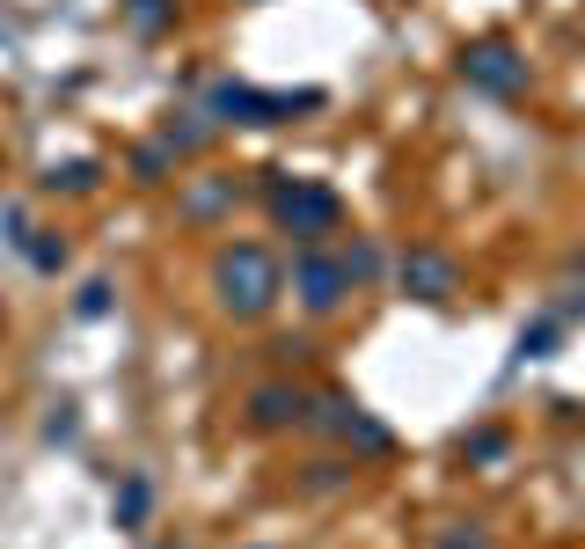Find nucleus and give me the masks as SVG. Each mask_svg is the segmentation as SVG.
<instances>
[{
    "instance_id": "f03ea898",
    "label": "nucleus",
    "mask_w": 585,
    "mask_h": 549,
    "mask_svg": "<svg viewBox=\"0 0 585 549\" xmlns=\"http://www.w3.org/2000/svg\"><path fill=\"white\" fill-rule=\"evenodd\" d=\"M285 220H293V228H330V220H337V198L330 191H293L285 198Z\"/></svg>"
},
{
    "instance_id": "f257e3e1",
    "label": "nucleus",
    "mask_w": 585,
    "mask_h": 549,
    "mask_svg": "<svg viewBox=\"0 0 585 549\" xmlns=\"http://www.w3.org/2000/svg\"><path fill=\"white\" fill-rule=\"evenodd\" d=\"M271 293H279V271H271L264 249L242 242V249H228V257H220V301H228L234 316H264Z\"/></svg>"
},
{
    "instance_id": "7ed1b4c3",
    "label": "nucleus",
    "mask_w": 585,
    "mask_h": 549,
    "mask_svg": "<svg viewBox=\"0 0 585 549\" xmlns=\"http://www.w3.org/2000/svg\"><path fill=\"white\" fill-rule=\"evenodd\" d=\"M352 279V271H337V264H301V286H307V308H337V286Z\"/></svg>"
}]
</instances>
